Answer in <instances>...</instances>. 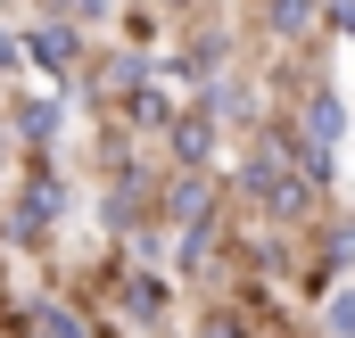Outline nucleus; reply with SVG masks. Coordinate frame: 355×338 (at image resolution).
<instances>
[{"label": "nucleus", "instance_id": "nucleus-1", "mask_svg": "<svg viewBox=\"0 0 355 338\" xmlns=\"http://www.w3.org/2000/svg\"><path fill=\"white\" fill-rule=\"evenodd\" d=\"M248 190H257V198H265V206H281V215H297V206H306V181H281V166H248Z\"/></svg>", "mask_w": 355, "mask_h": 338}, {"label": "nucleus", "instance_id": "nucleus-2", "mask_svg": "<svg viewBox=\"0 0 355 338\" xmlns=\"http://www.w3.org/2000/svg\"><path fill=\"white\" fill-rule=\"evenodd\" d=\"M50 215H58V181H33V190L17 198V215H8V231H17V240H33V231H42Z\"/></svg>", "mask_w": 355, "mask_h": 338}, {"label": "nucleus", "instance_id": "nucleus-3", "mask_svg": "<svg viewBox=\"0 0 355 338\" xmlns=\"http://www.w3.org/2000/svg\"><path fill=\"white\" fill-rule=\"evenodd\" d=\"M33 58H42L50 75H67V66H75V33H67V25H42V33H33Z\"/></svg>", "mask_w": 355, "mask_h": 338}, {"label": "nucleus", "instance_id": "nucleus-4", "mask_svg": "<svg viewBox=\"0 0 355 338\" xmlns=\"http://www.w3.org/2000/svg\"><path fill=\"white\" fill-rule=\"evenodd\" d=\"M33 338H91L75 322V305H33Z\"/></svg>", "mask_w": 355, "mask_h": 338}, {"label": "nucleus", "instance_id": "nucleus-5", "mask_svg": "<svg viewBox=\"0 0 355 338\" xmlns=\"http://www.w3.org/2000/svg\"><path fill=\"white\" fill-rule=\"evenodd\" d=\"M306 124H314V132H322V149H331V141H339V124H347V116H339V99H331V91H322V99H314V107H306Z\"/></svg>", "mask_w": 355, "mask_h": 338}, {"label": "nucleus", "instance_id": "nucleus-6", "mask_svg": "<svg viewBox=\"0 0 355 338\" xmlns=\"http://www.w3.org/2000/svg\"><path fill=\"white\" fill-rule=\"evenodd\" d=\"M17 124H25V141H50V124H58V116H50V99H33V107H25Z\"/></svg>", "mask_w": 355, "mask_h": 338}, {"label": "nucleus", "instance_id": "nucleus-7", "mask_svg": "<svg viewBox=\"0 0 355 338\" xmlns=\"http://www.w3.org/2000/svg\"><path fill=\"white\" fill-rule=\"evenodd\" d=\"M132 314H141V322L166 314V289H157V281H132Z\"/></svg>", "mask_w": 355, "mask_h": 338}, {"label": "nucleus", "instance_id": "nucleus-8", "mask_svg": "<svg viewBox=\"0 0 355 338\" xmlns=\"http://www.w3.org/2000/svg\"><path fill=\"white\" fill-rule=\"evenodd\" d=\"M58 8H67V17H99L107 0H58Z\"/></svg>", "mask_w": 355, "mask_h": 338}, {"label": "nucleus", "instance_id": "nucleus-9", "mask_svg": "<svg viewBox=\"0 0 355 338\" xmlns=\"http://www.w3.org/2000/svg\"><path fill=\"white\" fill-rule=\"evenodd\" d=\"M8 58H17V50H8V33H0V66H8Z\"/></svg>", "mask_w": 355, "mask_h": 338}]
</instances>
